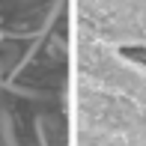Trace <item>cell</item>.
I'll use <instances>...</instances> for the list:
<instances>
[{
    "instance_id": "obj_1",
    "label": "cell",
    "mask_w": 146,
    "mask_h": 146,
    "mask_svg": "<svg viewBox=\"0 0 146 146\" xmlns=\"http://www.w3.org/2000/svg\"><path fill=\"white\" fill-rule=\"evenodd\" d=\"M72 146H146V45L110 54L75 78Z\"/></svg>"
}]
</instances>
